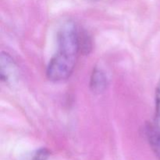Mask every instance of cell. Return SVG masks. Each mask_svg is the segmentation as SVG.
Returning <instances> with one entry per match:
<instances>
[{"label":"cell","instance_id":"obj_5","mask_svg":"<svg viewBox=\"0 0 160 160\" xmlns=\"http://www.w3.org/2000/svg\"><path fill=\"white\" fill-rule=\"evenodd\" d=\"M155 126L160 130V79L156 90V113H155Z\"/></svg>","mask_w":160,"mask_h":160},{"label":"cell","instance_id":"obj_2","mask_svg":"<svg viewBox=\"0 0 160 160\" xmlns=\"http://www.w3.org/2000/svg\"><path fill=\"white\" fill-rule=\"evenodd\" d=\"M108 79L106 73L102 69L95 67L91 77L90 87L95 93H102L106 88Z\"/></svg>","mask_w":160,"mask_h":160},{"label":"cell","instance_id":"obj_6","mask_svg":"<svg viewBox=\"0 0 160 160\" xmlns=\"http://www.w3.org/2000/svg\"><path fill=\"white\" fill-rule=\"evenodd\" d=\"M49 155V151L47 148H40L36 152L31 160H48Z\"/></svg>","mask_w":160,"mask_h":160},{"label":"cell","instance_id":"obj_1","mask_svg":"<svg viewBox=\"0 0 160 160\" xmlns=\"http://www.w3.org/2000/svg\"><path fill=\"white\" fill-rule=\"evenodd\" d=\"M80 33L74 23L67 21L58 32L57 49L46 70L48 80L60 82L68 79L74 70L81 52Z\"/></svg>","mask_w":160,"mask_h":160},{"label":"cell","instance_id":"obj_4","mask_svg":"<svg viewBox=\"0 0 160 160\" xmlns=\"http://www.w3.org/2000/svg\"><path fill=\"white\" fill-rule=\"evenodd\" d=\"M148 138L153 151L160 160V130L156 126L148 128Z\"/></svg>","mask_w":160,"mask_h":160},{"label":"cell","instance_id":"obj_3","mask_svg":"<svg viewBox=\"0 0 160 160\" xmlns=\"http://www.w3.org/2000/svg\"><path fill=\"white\" fill-rule=\"evenodd\" d=\"M1 68V79L2 81H9L16 70V65L12 56L6 52H2L0 59Z\"/></svg>","mask_w":160,"mask_h":160}]
</instances>
